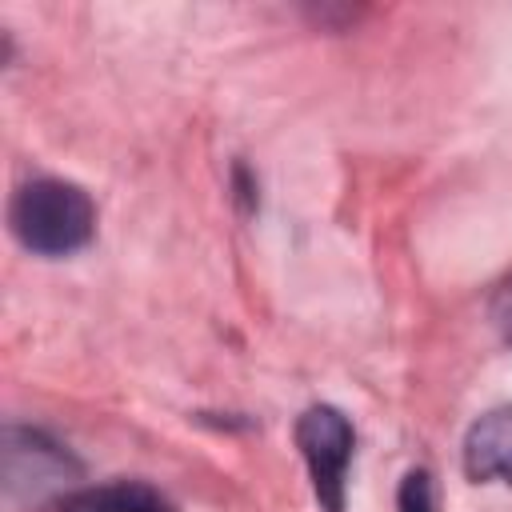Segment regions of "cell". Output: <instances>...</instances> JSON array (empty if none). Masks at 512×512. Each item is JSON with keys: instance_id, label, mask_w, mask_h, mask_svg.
Wrapping results in <instances>:
<instances>
[{"instance_id": "6da1fadb", "label": "cell", "mask_w": 512, "mask_h": 512, "mask_svg": "<svg viewBox=\"0 0 512 512\" xmlns=\"http://www.w3.org/2000/svg\"><path fill=\"white\" fill-rule=\"evenodd\" d=\"M12 236L36 256H72L96 232V204L92 196L56 176H40L16 188L8 204Z\"/></svg>"}, {"instance_id": "7a4b0ae2", "label": "cell", "mask_w": 512, "mask_h": 512, "mask_svg": "<svg viewBox=\"0 0 512 512\" xmlns=\"http://www.w3.org/2000/svg\"><path fill=\"white\" fill-rule=\"evenodd\" d=\"M296 448L308 464V480H312L320 512H344L348 464L356 448L352 420L332 404H312L296 420Z\"/></svg>"}, {"instance_id": "3957f363", "label": "cell", "mask_w": 512, "mask_h": 512, "mask_svg": "<svg viewBox=\"0 0 512 512\" xmlns=\"http://www.w3.org/2000/svg\"><path fill=\"white\" fill-rule=\"evenodd\" d=\"M80 476V464L64 444H56L40 428H8L4 432V488L20 500L68 496V484Z\"/></svg>"}, {"instance_id": "277c9868", "label": "cell", "mask_w": 512, "mask_h": 512, "mask_svg": "<svg viewBox=\"0 0 512 512\" xmlns=\"http://www.w3.org/2000/svg\"><path fill=\"white\" fill-rule=\"evenodd\" d=\"M464 472L476 484H512V404L484 412L468 428Z\"/></svg>"}, {"instance_id": "5b68a950", "label": "cell", "mask_w": 512, "mask_h": 512, "mask_svg": "<svg viewBox=\"0 0 512 512\" xmlns=\"http://www.w3.org/2000/svg\"><path fill=\"white\" fill-rule=\"evenodd\" d=\"M60 512H172V504L140 480H112L96 488H72L60 496Z\"/></svg>"}, {"instance_id": "8992f818", "label": "cell", "mask_w": 512, "mask_h": 512, "mask_svg": "<svg viewBox=\"0 0 512 512\" xmlns=\"http://www.w3.org/2000/svg\"><path fill=\"white\" fill-rule=\"evenodd\" d=\"M396 512H436V492L432 476L424 468H408L400 488H396Z\"/></svg>"}, {"instance_id": "52a82bcc", "label": "cell", "mask_w": 512, "mask_h": 512, "mask_svg": "<svg viewBox=\"0 0 512 512\" xmlns=\"http://www.w3.org/2000/svg\"><path fill=\"white\" fill-rule=\"evenodd\" d=\"M492 320H496L500 336L512 344V276L492 292Z\"/></svg>"}, {"instance_id": "ba28073f", "label": "cell", "mask_w": 512, "mask_h": 512, "mask_svg": "<svg viewBox=\"0 0 512 512\" xmlns=\"http://www.w3.org/2000/svg\"><path fill=\"white\" fill-rule=\"evenodd\" d=\"M252 192H256V184L248 180V168H244V164H236V196L244 200V208H252V204H256V196H252Z\"/></svg>"}]
</instances>
